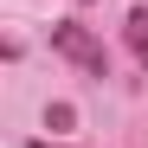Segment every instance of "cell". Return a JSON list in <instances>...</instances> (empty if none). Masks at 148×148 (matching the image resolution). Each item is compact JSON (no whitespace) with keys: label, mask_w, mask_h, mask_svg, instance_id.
Masks as SVG:
<instances>
[{"label":"cell","mask_w":148,"mask_h":148,"mask_svg":"<svg viewBox=\"0 0 148 148\" xmlns=\"http://www.w3.org/2000/svg\"><path fill=\"white\" fill-rule=\"evenodd\" d=\"M52 52H58V58H71L77 71H90V77H103V71H110L103 45H97V39H90V26H77V19H58V26H52Z\"/></svg>","instance_id":"obj_1"},{"label":"cell","mask_w":148,"mask_h":148,"mask_svg":"<svg viewBox=\"0 0 148 148\" xmlns=\"http://www.w3.org/2000/svg\"><path fill=\"white\" fill-rule=\"evenodd\" d=\"M32 148H52V142H32Z\"/></svg>","instance_id":"obj_4"},{"label":"cell","mask_w":148,"mask_h":148,"mask_svg":"<svg viewBox=\"0 0 148 148\" xmlns=\"http://www.w3.org/2000/svg\"><path fill=\"white\" fill-rule=\"evenodd\" d=\"M45 122H52V129H71V122H77V110H71V103H52V110H45Z\"/></svg>","instance_id":"obj_3"},{"label":"cell","mask_w":148,"mask_h":148,"mask_svg":"<svg viewBox=\"0 0 148 148\" xmlns=\"http://www.w3.org/2000/svg\"><path fill=\"white\" fill-rule=\"evenodd\" d=\"M122 39H129L135 64H148V7H129V19H122Z\"/></svg>","instance_id":"obj_2"}]
</instances>
